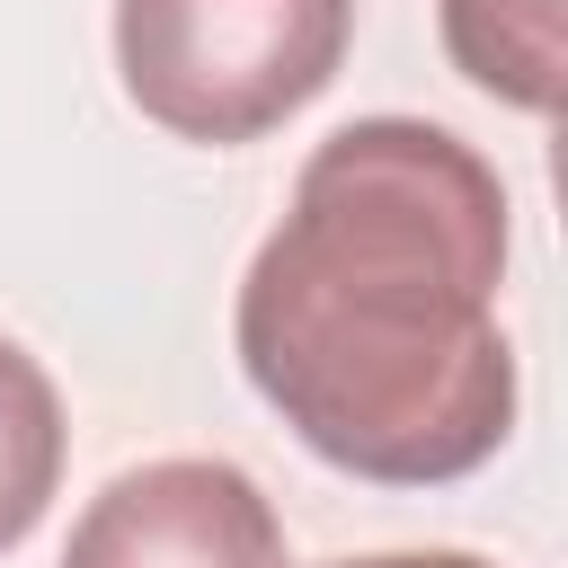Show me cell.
<instances>
[{
	"label": "cell",
	"instance_id": "cell-1",
	"mask_svg": "<svg viewBox=\"0 0 568 568\" xmlns=\"http://www.w3.org/2000/svg\"><path fill=\"white\" fill-rule=\"evenodd\" d=\"M497 275V169L426 115H355L302 160L284 222L257 240L231 346L248 390L328 470L444 488L515 435Z\"/></svg>",
	"mask_w": 568,
	"mask_h": 568
},
{
	"label": "cell",
	"instance_id": "cell-2",
	"mask_svg": "<svg viewBox=\"0 0 568 568\" xmlns=\"http://www.w3.org/2000/svg\"><path fill=\"white\" fill-rule=\"evenodd\" d=\"M355 36V0H115L124 98L204 151L302 115Z\"/></svg>",
	"mask_w": 568,
	"mask_h": 568
},
{
	"label": "cell",
	"instance_id": "cell-3",
	"mask_svg": "<svg viewBox=\"0 0 568 568\" xmlns=\"http://www.w3.org/2000/svg\"><path fill=\"white\" fill-rule=\"evenodd\" d=\"M62 568H284V524L240 462L169 453L80 506Z\"/></svg>",
	"mask_w": 568,
	"mask_h": 568
},
{
	"label": "cell",
	"instance_id": "cell-4",
	"mask_svg": "<svg viewBox=\"0 0 568 568\" xmlns=\"http://www.w3.org/2000/svg\"><path fill=\"white\" fill-rule=\"evenodd\" d=\"M568 0H444V53L453 71L524 115L559 106V62H568Z\"/></svg>",
	"mask_w": 568,
	"mask_h": 568
},
{
	"label": "cell",
	"instance_id": "cell-5",
	"mask_svg": "<svg viewBox=\"0 0 568 568\" xmlns=\"http://www.w3.org/2000/svg\"><path fill=\"white\" fill-rule=\"evenodd\" d=\"M62 453H71V426H62L53 373L18 337H0V550H18L44 524L62 488Z\"/></svg>",
	"mask_w": 568,
	"mask_h": 568
},
{
	"label": "cell",
	"instance_id": "cell-6",
	"mask_svg": "<svg viewBox=\"0 0 568 568\" xmlns=\"http://www.w3.org/2000/svg\"><path fill=\"white\" fill-rule=\"evenodd\" d=\"M320 568H497L479 550H373V559H320Z\"/></svg>",
	"mask_w": 568,
	"mask_h": 568
}]
</instances>
